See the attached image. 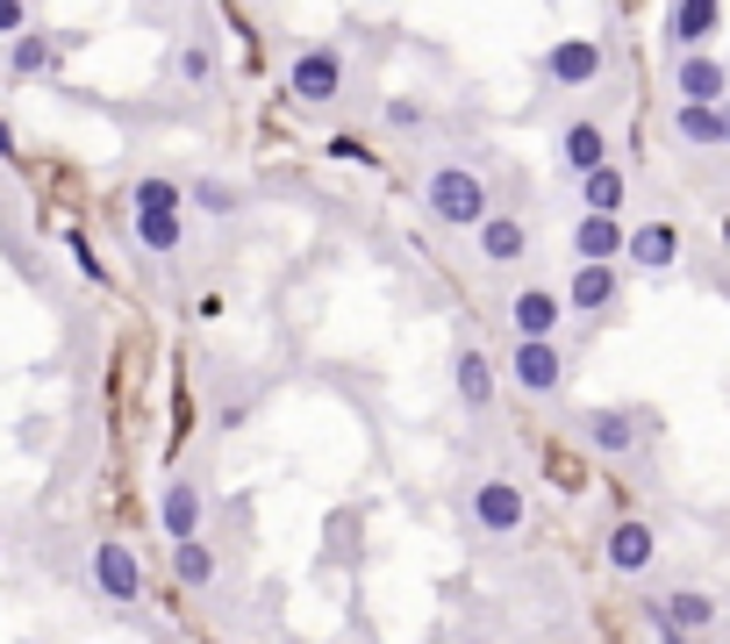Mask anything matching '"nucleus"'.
Masks as SVG:
<instances>
[{"label": "nucleus", "instance_id": "39448f33", "mask_svg": "<svg viewBox=\"0 0 730 644\" xmlns=\"http://www.w3.org/2000/svg\"><path fill=\"white\" fill-rule=\"evenodd\" d=\"M602 559H608V573H623V580L651 573V559H659V530H651L645 516H616L608 537H602Z\"/></svg>", "mask_w": 730, "mask_h": 644}, {"label": "nucleus", "instance_id": "f03ea898", "mask_svg": "<svg viewBox=\"0 0 730 644\" xmlns=\"http://www.w3.org/2000/svg\"><path fill=\"white\" fill-rule=\"evenodd\" d=\"M423 208H430L437 229H480L487 215H494V194H487V179L473 165H437V173L423 179Z\"/></svg>", "mask_w": 730, "mask_h": 644}, {"label": "nucleus", "instance_id": "a878e982", "mask_svg": "<svg viewBox=\"0 0 730 644\" xmlns=\"http://www.w3.org/2000/svg\"><path fill=\"white\" fill-rule=\"evenodd\" d=\"M179 80H187V86H208V80H216V58H208V43H187V51H179Z\"/></svg>", "mask_w": 730, "mask_h": 644}, {"label": "nucleus", "instance_id": "7ed1b4c3", "mask_svg": "<svg viewBox=\"0 0 730 644\" xmlns=\"http://www.w3.org/2000/svg\"><path fill=\"white\" fill-rule=\"evenodd\" d=\"M344 51L337 43H301L294 51V65H286V101H301V107H330L344 94Z\"/></svg>", "mask_w": 730, "mask_h": 644}, {"label": "nucleus", "instance_id": "f3484780", "mask_svg": "<svg viewBox=\"0 0 730 644\" xmlns=\"http://www.w3.org/2000/svg\"><path fill=\"white\" fill-rule=\"evenodd\" d=\"M201 516H208V495H201V480H165V495H158V530L173 537V544L201 537Z\"/></svg>", "mask_w": 730, "mask_h": 644}, {"label": "nucleus", "instance_id": "cd10ccee", "mask_svg": "<svg viewBox=\"0 0 730 644\" xmlns=\"http://www.w3.org/2000/svg\"><path fill=\"white\" fill-rule=\"evenodd\" d=\"M645 631H651V637H659V644H695V637H688V631H680V623H674V616H666V609H659V602H645Z\"/></svg>", "mask_w": 730, "mask_h": 644}, {"label": "nucleus", "instance_id": "a211bd4d", "mask_svg": "<svg viewBox=\"0 0 730 644\" xmlns=\"http://www.w3.org/2000/svg\"><path fill=\"white\" fill-rule=\"evenodd\" d=\"M473 243H480V266H523L530 258V229H523V215H509V208L487 215L473 229Z\"/></svg>", "mask_w": 730, "mask_h": 644}, {"label": "nucleus", "instance_id": "4468645a", "mask_svg": "<svg viewBox=\"0 0 730 644\" xmlns=\"http://www.w3.org/2000/svg\"><path fill=\"white\" fill-rule=\"evenodd\" d=\"M623 266H637V272H674V266H680V229H674V222H637V229H623Z\"/></svg>", "mask_w": 730, "mask_h": 644}, {"label": "nucleus", "instance_id": "2f4dec72", "mask_svg": "<svg viewBox=\"0 0 730 644\" xmlns=\"http://www.w3.org/2000/svg\"><path fill=\"white\" fill-rule=\"evenodd\" d=\"M0 158H14V122L0 115Z\"/></svg>", "mask_w": 730, "mask_h": 644}, {"label": "nucleus", "instance_id": "9b49d317", "mask_svg": "<svg viewBox=\"0 0 730 644\" xmlns=\"http://www.w3.org/2000/svg\"><path fill=\"white\" fill-rule=\"evenodd\" d=\"M616 301H623V266H573L559 309H573V315H608Z\"/></svg>", "mask_w": 730, "mask_h": 644}, {"label": "nucleus", "instance_id": "20e7f679", "mask_svg": "<svg viewBox=\"0 0 730 644\" xmlns=\"http://www.w3.org/2000/svg\"><path fill=\"white\" fill-rule=\"evenodd\" d=\"M659 29H666V43H674V58H695V51H709V43L723 37V8L717 0H674V8L659 14Z\"/></svg>", "mask_w": 730, "mask_h": 644}, {"label": "nucleus", "instance_id": "f8f14e48", "mask_svg": "<svg viewBox=\"0 0 730 644\" xmlns=\"http://www.w3.org/2000/svg\"><path fill=\"white\" fill-rule=\"evenodd\" d=\"M509 380L523 394H538V402H552V394L566 387V351L559 344H515L509 351Z\"/></svg>", "mask_w": 730, "mask_h": 644}, {"label": "nucleus", "instance_id": "7c9ffc66", "mask_svg": "<svg viewBox=\"0 0 730 644\" xmlns=\"http://www.w3.org/2000/svg\"><path fill=\"white\" fill-rule=\"evenodd\" d=\"M65 251H72V266H80L86 280H101V258H94V243H86V237H65Z\"/></svg>", "mask_w": 730, "mask_h": 644}, {"label": "nucleus", "instance_id": "0eeeda50", "mask_svg": "<svg viewBox=\"0 0 730 644\" xmlns=\"http://www.w3.org/2000/svg\"><path fill=\"white\" fill-rule=\"evenodd\" d=\"M723 94H730V65L717 51L674 58V107H717Z\"/></svg>", "mask_w": 730, "mask_h": 644}, {"label": "nucleus", "instance_id": "1a4fd4ad", "mask_svg": "<svg viewBox=\"0 0 730 644\" xmlns=\"http://www.w3.org/2000/svg\"><path fill=\"white\" fill-rule=\"evenodd\" d=\"M86 573H94V588L108 594L115 609H129V602H144V565H136V551L129 544H94V559H86Z\"/></svg>", "mask_w": 730, "mask_h": 644}, {"label": "nucleus", "instance_id": "b1692460", "mask_svg": "<svg viewBox=\"0 0 730 644\" xmlns=\"http://www.w3.org/2000/svg\"><path fill=\"white\" fill-rule=\"evenodd\" d=\"M8 65L22 72V80H36V72H51V65H58V43H51V29H22V37L8 43Z\"/></svg>", "mask_w": 730, "mask_h": 644}, {"label": "nucleus", "instance_id": "9d476101", "mask_svg": "<svg viewBox=\"0 0 730 644\" xmlns=\"http://www.w3.org/2000/svg\"><path fill=\"white\" fill-rule=\"evenodd\" d=\"M559 322H566V309H559L552 287H523V294H509L515 344H559Z\"/></svg>", "mask_w": 730, "mask_h": 644}, {"label": "nucleus", "instance_id": "aec40b11", "mask_svg": "<svg viewBox=\"0 0 730 644\" xmlns=\"http://www.w3.org/2000/svg\"><path fill=\"white\" fill-rule=\"evenodd\" d=\"M659 609H666V616H674L695 644L717 631V616H723V602H717V594H702V588H674V594H659Z\"/></svg>", "mask_w": 730, "mask_h": 644}, {"label": "nucleus", "instance_id": "473e14b6", "mask_svg": "<svg viewBox=\"0 0 730 644\" xmlns=\"http://www.w3.org/2000/svg\"><path fill=\"white\" fill-rule=\"evenodd\" d=\"M717 122H723V150H730V94L717 101Z\"/></svg>", "mask_w": 730, "mask_h": 644}, {"label": "nucleus", "instance_id": "ddd939ff", "mask_svg": "<svg viewBox=\"0 0 730 644\" xmlns=\"http://www.w3.org/2000/svg\"><path fill=\"white\" fill-rule=\"evenodd\" d=\"M637 429H645V416L637 408H587L581 416V437L595 458H630L637 451Z\"/></svg>", "mask_w": 730, "mask_h": 644}, {"label": "nucleus", "instance_id": "6e6552de", "mask_svg": "<svg viewBox=\"0 0 730 644\" xmlns=\"http://www.w3.org/2000/svg\"><path fill=\"white\" fill-rule=\"evenodd\" d=\"M473 523H480L487 537H515V530L530 523V495H523L515 480H501V472H494V480L473 487Z\"/></svg>", "mask_w": 730, "mask_h": 644}, {"label": "nucleus", "instance_id": "6ab92c4d", "mask_svg": "<svg viewBox=\"0 0 730 644\" xmlns=\"http://www.w3.org/2000/svg\"><path fill=\"white\" fill-rule=\"evenodd\" d=\"M573 258H581V266H623V222L581 215V222H573Z\"/></svg>", "mask_w": 730, "mask_h": 644}, {"label": "nucleus", "instance_id": "f257e3e1", "mask_svg": "<svg viewBox=\"0 0 730 644\" xmlns=\"http://www.w3.org/2000/svg\"><path fill=\"white\" fill-rule=\"evenodd\" d=\"M129 222H136V243H144L150 258H173L179 237H187V194H179V179H165V173L136 179Z\"/></svg>", "mask_w": 730, "mask_h": 644}, {"label": "nucleus", "instance_id": "dca6fc26", "mask_svg": "<svg viewBox=\"0 0 730 644\" xmlns=\"http://www.w3.org/2000/svg\"><path fill=\"white\" fill-rule=\"evenodd\" d=\"M451 387H459V402H466V408H494V394H501V365L487 359L480 344H459V351H451Z\"/></svg>", "mask_w": 730, "mask_h": 644}, {"label": "nucleus", "instance_id": "412c9836", "mask_svg": "<svg viewBox=\"0 0 730 644\" xmlns=\"http://www.w3.org/2000/svg\"><path fill=\"white\" fill-rule=\"evenodd\" d=\"M623 201H630V173H623V165H602V173L581 179V215H608V222H623Z\"/></svg>", "mask_w": 730, "mask_h": 644}, {"label": "nucleus", "instance_id": "2eb2a0df", "mask_svg": "<svg viewBox=\"0 0 730 644\" xmlns=\"http://www.w3.org/2000/svg\"><path fill=\"white\" fill-rule=\"evenodd\" d=\"M602 165H616L608 158V129L602 122H566L559 129V173H573V179H587V173H602Z\"/></svg>", "mask_w": 730, "mask_h": 644}, {"label": "nucleus", "instance_id": "bb28decb", "mask_svg": "<svg viewBox=\"0 0 730 644\" xmlns=\"http://www.w3.org/2000/svg\"><path fill=\"white\" fill-rule=\"evenodd\" d=\"M379 122H387V129H401V136H408V129H423V101H408V94H394L387 107H379Z\"/></svg>", "mask_w": 730, "mask_h": 644}, {"label": "nucleus", "instance_id": "c85d7f7f", "mask_svg": "<svg viewBox=\"0 0 730 644\" xmlns=\"http://www.w3.org/2000/svg\"><path fill=\"white\" fill-rule=\"evenodd\" d=\"M330 150H337V158H352V165H373V150H365V136H352V129H337V136H330Z\"/></svg>", "mask_w": 730, "mask_h": 644}, {"label": "nucleus", "instance_id": "4be33fe9", "mask_svg": "<svg viewBox=\"0 0 730 644\" xmlns=\"http://www.w3.org/2000/svg\"><path fill=\"white\" fill-rule=\"evenodd\" d=\"M179 194H187V208L216 215V222H222V215H237V208H243V187H237V179H216V173L187 179V187H179Z\"/></svg>", "mask_w": 730, "mask_h": 644}, {"label": "nucleus", "instance_id": "5701e85b", "mask_svg": "<svg viewBox=\"0 0 730 644\" xmlns=\"http://www.w3.org/2000/svg\"><path fill=\"white\" fill-rule=\"evenodd\" d=\"M173 580L201 594L208 580H216V544H208V537H187V544H173Z\"/></svg>", "mask_w": 730, "mask_h": 644}, {"label": "nucleus", "instance_id": "c756f323", "mask_svg": "<svg viewBox=\"0 0 730 644\" xmlns=\"http://www.w3.org/2000/svg\"><path fill=\"white\" fill-rule=\"evenodd\" d=\"M22 29H29V8H22V0H0V37H22Z\"/></svg>", "mask_w": 730, "mask_h": 644}, {"label": "nucleus", "instance_id": "423d86ee", "mask_svg": "<svg viewBox=\"0 0 730 644\" xmlns=\"http://www.w3.org/2000/svg\"><path fill=\"white\" fill-rule=\"evenodd\" d=\"M602 65H608L602 37H559L552 51H544V80H552V86H566V94L595 86V80H602Z\"/></svg>", "mask_w": 730, "mask_h": 644}, {"label": "nucleus", "instance_id": "393cba45", "mask_svg": "<svg viewBox=\"0 0 730 644\" xmlns=\"http://www.w3.org/2000/svg\"><path fill=\"white\" fill-rule=\"evenodd\" d=\"M674 136L688 150H723V122L717 107H674Z\"/></svg>", "mask_w": 730, "mask_h": 644}]
</instances>
